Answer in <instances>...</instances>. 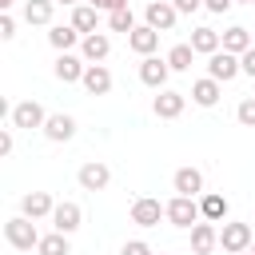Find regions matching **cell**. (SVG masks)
Listing matches in <instances>:
<instances>
[{"mask_svg": "<svg viewBox=\"0 0 255 255\" xmlns=\"http://www.w3.org/2000/svg\"><path fill=\"white\" fill-rule=\"evenodd\" d=\"M52 72H56V80H60V84H76V80H84L88 64H84L80 56H72V52H60V56H56V68H52Z\"/></svg>", "mask_w": 255, "mask_h": 255, "instance_id": "cell-13", "label": "cell"}, {"mask_svg": "<svg viewBox=\"0 0 255 255\" xmlns=\"http://www.w3.org/2000/svg\"><path fill=\"white\" fill-rule=\"evenodd\" d=\"M191 100H195L199 108H215V104H219V80H211V76L195 80V84H191Z\"/></svg>", "mask_w": 255, "mask_h": 255, "instance_id": "cell-23", "label": "cell"}, {"mask_svg": "<svg viewBox=\"0 0 255 255\" xmlns=\"http://www.w3.org/2000/svg\"><path fill=\"white\" fill-rule=\"evenodd\" d=\"M52 8H56L52 0H28L24 4V20L28 24H48L52 20Z\"/></svg>", "mask_w": 255, "mask_h": 255, "instance_id": "cell-27", "label": "cell"}, {"mask_svg": "<svg viewBox=\"0 0 255 255\" xmlns=\"http://www.w3.org/2000/svg\"><path fill=\"white\" fill-rule=\"evenodd\" d=\"M120 255H155V251H151L143 239H131V243H124V251H120Z\"/></svg>", "mask_w": 255, "mask_h": 255, "instance_id": "cell-31", "label": "cell"}, {"mask_svg": "<svg viewBox=\"0 0 255 255\" xmlns=\"http://www.w3.org/2000/svg\"><path fill=\"white\" fill-rule=\"evenodd\" d=\"M68 251H72V243H68V235H60V231L44 235L40 247H36V255H68Z\"/></svg>", "mask_w": 255, "mask_h": 255, "instance_id": "cell-28", "label": "cell"}, {"mask_svg": "<svg viewBox=\"0 0 255 255\" xmlns=\"http://www.w3.org/2000/svg\"><path fill=\"white\" fill-rule=\"evenodd\" d=\"M239 64H243V76H251V80H255V48H251V52H243V56H239Z\"/></svg>", "mask_w": 255, "mask_h": 255, "instance_id": "cell-35", "label": "cell"}, {"mask_svg": "<svg viewBox=\"0 0 255 255\" xmlns=\"http://www.w3.org/2000/svg\"><path fill=\"white\" fill-rule=\"evenodd\" d=\"M96 20H100V8H92V4L72 8V28H76L80 36H92V32H96Z\"/></svg>", "mask_w": 255, "mask_h": 255, "instance_id": "cell-24", "label": "cell"}, {"mask_svg": "<svg viewBox=\"0 0 255 255\" xmlns=\"http://www.w3.org/2000/svg\"><path fill=\"white\" fill-rule=\"evenodd\" d=\"M159 36H163V32H155V28H147V24H135V32L128 36V48H131L135 56H155Z\"/></svg>", "mask_w": 255, "mask_h": 255, "instance_id": "cell-11", "label": "cell"}, {"mask_svg": "<svg viewBox=\"0 0 255 255\" xmlns=\"http://www.w3.org/2000/svg\"><path fill=\"white\" fill-rule=\"evenodd\" d=\"M175 4L171 0H151L147 8H143V20H147V28H155V32H171L175 28Z\"/></svg>", "mask_w": 255, "mask_h": 255, "instance_id": "cell-7", "label": "cell"}, {"mask_svg": "<svg viewBox=\"0 0 255 255\" xmlns=\"http://www.w3.org/2000/svg\"><path fill=\"white\" fill-rule=\"evenodd\" d=\"M171 4H175V12H183V16H191V12L203 8V0H171Z\"/></svg>", "mask_w": 255, "mask_h": 255, "instance_id": "cell-33", "label": "cell"}, {"mask_svg": "<svg viewBox=\"0 0 255 255\" xmlns=\"http://www.w3.org/2000/svg\"><path fill=\"white\" fill-rule=\"evenodd\" d=\"M231 4H235V0H203V8H207V12H215V16L231 12Z\"/></svg>", "mask_w": 255, "mask_h": 255, "instance_id": "cell-32", "label": "cell"}, {"mask_svg": "<svg viewBox=\"0 0 255 255\" xmlns=\"http://www.w3.org/2000/svg\"><path fill=\"white\" fill-rule=\"evenodd\" d=\"M167 76H171V68H167V60H159V56H143V60H139V80H143L147 88H155V92H163V84H167Z\"/></svg>", "mask_w": 255, "mask_h": 255, "instance_id": "cell-8", "label": "cell"}, {"mask_svg": "<svg viewBox=\"0 0 255 255\" xmlns=\"http://www.w3.org/2000/svg\"><path fill=\"white\" fill-rule=\"evenodd\" d=\"M183 104H187V96H183V92L163 88V92L151 100V112H155L159 120H175V116H183Z\"/></svg>", "mask_w": 255, "mask_h": 255, "instance_id": "cell-10", "label": "cell"}, {"mask_svg": "<svg viewBox=\"0 0 255 255\" xmlns=\"http://www.w3.org/2000/svg\"><path fill=\"white\" fill-rule=\"evenodd\" d=\"M199 215H203L207 223H223V219H227V199H223L219 191L199 195Z\"/></svg>", "mask_w": 255, "mask_h": 255, "instance_id": "cell-22", "label": "cell"}, {"mask_svg": "<svg viewBox=\"0 0 255 255\" xmlns=\"http://www.w3.org/2000/svg\"><path fill=\"white\" fill-rule=\"evenodd\" d=\"M191 48H195V56H215V52L223 48V32H215V28H195V32H191Z\"/></svg>", "mask_w": 255, "mask_h": 255, "instance_id": "cell-19", "label": "cell"}, {"mask_svg": "<svg viewBox=\"0 0 255 255\" xmlns=\"http://www.w3.org/2000/svg\"><path fill=\"white\" fill-rule=\"evenodd\" d=\"M203 215H199V199H191V195H175V199H167V223L171 227H195Z\"/></svg>", "mask_w": 255, "mask_h": 255, "instance_id": "cell-3", "label": "cell"}, {"mask_svg": "<svg viewBox=\"0 0 255 255\" xmlns=\"http://www.w3.org/2000/svg\"><path fill=\"white\" fill-rule=\"evenodd\" d=\"M247 255H251V251H247Z\"/></svg>", "mask_w": 255, "mask_h": 255, "instance_id": "cell-43", "label": "cell"}, {"mask_svg": "<svg viewBox=\"0 0 255 255\" xmlns=\"http://www.w3.org/2000/svg\"><path fill=\"white\" fill-rule=\"evenodd\" d=\"M4 239L16 247V251H32V247H40V231H36V219H28V215H12L8 223H4Z\"/></svg>", "mask_w": 255, "mask_h": 255, "instance_id": "cell-1", "label": "cell"}, {"mask_svg": "<svg viewBox=\"0 0 255 255\" xmlns=\"http://www.w3.org/2000/svg\"><path fill=\"white\" fill-rule=\"evenodd\" d=\"M52 4H72V8H80V0H52Z\"/></svg>", "mask_w": 255, "mask_h": 255, "instance_id": "cell-40", "label": "cell"}, {"mask_svg": "<svg viewBox=\"0 0 255 255\" xmlns=\"http://www.w3.org/2000/svg\"><path fill=\"white\" fill-rule=\"evenodd\" d=\"M108 28H112V32H124V36H131V32H135V16H131V8L108 12Z\"/></svg>", "mask_w": 255, "mask_h": 255, "instance_id": "cell-29", "label": "cell"}, {"mask_svg": "<svg viewBox=\"0 0 255 255\" xmlns=\"http://www.w3.org/2000/svg\"><path fill=\"white\" fill-rule=\"evenodd\" d=\"M235 4H255V0H235Z\"/></svg>", "mask_w": 255, "mask_h": 255, "instance_id": "cell-41", "label": "cell"}, {"mask_svg": "<svg viewBox=\"0 0 255 255\" xmlns=\"http://www.w3.org/2000/svg\"><path fill=\"white\" fill-rule=\"evenodd\" d=\"M92 8H100V12H112V0H88Z\"/></svg>", "mask_w": 255, "mask_h": 255, "instance_id": "cell-37", "label": "cell"}, {"mask_svg": "<svg viewBox=\"0 0 255 255\" xmlns=\"http://www.w3.org/2000/svg\"><path fill=\"white\" fill-rule=\"evenodd\" d=\"M251 243H255L251 223H223V231H219V247H223L227 255H247Z\"/></svg>", "mask_w": 255, "mask_h": 255, "instance_id": "cell-2", "label": "cell"}, {"mask_svg": "<svg viewBox=\"0 0 255 255\" xmlns=\"http://www.w3.org/2000/svg\"><path fill=\"white\" fill-rule=\"evenodd\" d=\"M80 223H84V211H80V203H72V199L56 203V211H52V227H56L60 235H72Z\"/></svg>", "mask_w": 255, "mask_h": 255, "instance_id": "cell-9", "label": "cell"}, {"mask_svg": "<svg viewBox=\"0 0 255 255\" xmlns=\"http://www.w3.org/2000/svg\"><path fill=\"white\" fill-rule=\"evenodd\" d=\"M251 255H255V243H251Z\"/></svg>", "mask_w": 255, "mask_h": 255, "instance_id": "cell-42", "label": "cell"}, {"mask_svg": "<svg viewBox=\"0 0 255 255\" xmlns=\"http://www.w3.org/2000/svg\"><path fill=\"white\" fill-rule=\"evenodd\" d=\"M80 84L88 88V96H108V92H112V72H108L104 64H88V72H84Z\"/></svg>", "mask_w": 255, "mask_h": 255, "instance_id": "cell-18", "label": "cell"}, {"mask_svg": "<svg viewBox=\"0 0 255 255\" xmlns=\"http://www.w3.org/2000/svg\"><path fill=\"white\" fill-rule=\"evenodd\" d=\"M171 183H175V195H191V199H195V195L203 191V171H199V167H179Z\"/></svg>", "mask_w": 255, "mask_h": 255, "instance_id": "cell-20", "label": "cell"}, {"mask_svg": "<svg viewBox=\"0 0 255 255\" xmlns=\"http://www.w3.org/2000/svg\"><path fill=\"white\" fill-rule=\"evenodd\" d=\"M108 52H112V40H108L104 32H92V36L80 40V56H84V64H104Z\"/></svg>", "mask_w": 255, "mask_h": 255, "instance_id": "cell-12", "label": "cell"}, {"mask_svg": "<svg viewBox=\"0 0 255 255\" xmlns=\"http://www.w3.org/2000/svg\"><path fill=\"white\" fill-rule=\"evenodd\" d=\"M159 219H167V203H159V199H151V195H139V199L131 203V223H135V227H155Z\"/></svg>", "mask_w": 255, "mask_h": 255, "instance_id": "cell-4", "label": "cell"}, {"mask_svg": "<svg viewBox=\"0 0 255 255\" xmlns=\"http://www.w3.org/2000/svg\"><path fill=\"white\" fill-rule=\"evenodd\" d=\"M243 72V64H239V56H231V52H215V56H207V76L211 80H219V84H231L235 76Z\"/></svg>", "mask_w": 255, "mask_h": 255, "instance_id": "cell-5", "label": "cell"}, {"mask_svg": "<svg viewBox=\"0 0 255 255\" xmlns=\"http://www.w3.org/2000/svg\"><path fill=\"white\" fill-rule=\"evenodd\" d=\"M80 187L84 191H104L108 187V179H112V171H108V163H100V159H92V163H84L80 167Z\"/></svg>", "mask_w": 255, "mask_h": 255, "instance_id": "cell-15", "label": "cell"}, {"mask_svg": "<svg viewBox=\"0 0 255 255\" xmlns=\"http://www.w3.org/2000/svg\"><path fill=\"white\" fill-rule=\"evenodd\" d=\"M163 60H167V68H171V72H187V68L195 64V48H191V44H175Z\"/></svg>", "mask_w": 255, "mask_h": 255, "instance_id": "cell-26", "label": "cell"}, {"mask_svg": "<svg viewBox=\"0 0 255 255\" xmlns=\"http://www.w3.org/2000/svg\"><path fill=\"white\" fill-rule=\"evenodd\" d=\"M52 211H56V203H52L48 191H28L20 199V215H28V219H48Z\"/></svg>", "mask_w": 255, "mask_h": 255, "instance_id": "cell-16", "label": "cell"}, {"mask_svg": "<svg viewBox=\"0 0 255 255\" xmlns=\"http://www.w3.org/2000/svg\"><path fill=\"white\" fill-rule=\"evenodd\" d=\"M0 36H4V40H12V36H16V20H12L8 12L0 16Z\"/></svg>", "mask_w": 255, "mask_h": 255, "instance_id": "cell-34", "label": "cell"}, {"mask_svg": "<svg viewBox=\"0 0 255 255\" xmlns=\"http://www.w3.org/2000/svg\"><path fill=\"white\" fill-rule=\"evenodd\" d=\"M0 155H12V131H0Z\"/></svg>", "mask_w": 255, "mask_h": 255, "instance_id": "cell-36", "label": "cell"}, {"mask_svg": "<svg viewBox=\"0 0 255 255\" xmlns=\"http://www.w3.org/2000/svg\"><path fill=\"white\" fill-rule=\"evenodd\" d=\"M76 40H80V32H76L72 24H56V28L48 32V44H52L56 52H72V48H76Z\"/></svg>", "mask_w": 255, "mask_h": 255, "instance_id": "cell-25", "label": "cell"}, {"mask_svg": "<svg viewBox=\"0 0 255 255\" xmlns=\"http://www.w3.org/2000/svg\"><path fill=\"white\" fill-rule=\"evenodd\" d=\"M44 124H48V112H44L36 100H20V104L12 108V128H24V131L40 128V131H44Z\"/></svg>", "mask_w": 255, "mask_h": 255, "instance_id": "cell-6", "label": "cell"}, {"mask_svg": "<svg viewBox=\"0 0 255 255\" xmlns=\"http://www.w3.org/2000/svg\"><path fill=\"white\" fill-rule=\"evenodd\" d=\"M235 116H239V124H243V128H255V96H247V100H239V108H235Z\"/></svg>", "mask_w": 255, "mask_h": 255, "instance_id": "cell-30", "label": "cell"}, {"mask_svg": "<svg viewBox=\"0 0 255 255\" xmlns=\"http://www.w3.org/2000/svg\"><path fill=\"white\" fill-rule=\"evenodd\" d=\"M215 247H219V231H215V223L199 219V223L191 227V251H195V255H211Z\"/></svg>", "mask_w": 255, "mask_h": 255, "instance_id": "cell-17", "label": "cell"}, {"mask_svg": "<svg viewBox=\"0 0 255 255\" xmlns=\"http://www.w3.org/2000/svg\"><path fill=\"white\" fill-rule=\"evenodd\" d=\"M44 135H48L52 143H68V139L76 135V120H72L68 112H52L48 124H44Z\"/></svg>", "mask_w": 255, "mask_h": 255, "instance_id": "cell-14", "label": "cell"}, {"mask_svg": "<svg viewBox=\"0 0 255 255\" xmlns=\"http://www.w3.org/2000/svg\"><path fill=\"white\" fill-rule=\"evenodd\" d=\"M12 4H16V0H0V12H8V8H12Z\"/></svg>", "mask_w": 255, "mask_h": 255, "instance_id": "cell-39", "label": "cell"}, {"mask_svg": "<svg viewBox=\"0 0 255 255\" xmlns=\"http://www.w3.org/2000/svg\"><path fill=\"white\" fill-rule=\"evenodd\" d=\"M120 8H128V0H112V12H120Z\"/></svg>", "mask_w": 255, "mask_h": 255, "instance_id": "cell-38", "label": "cell"}, {"mask_svg": "<svg viewBox=\"0 0 255 255\" xmlns=\"http://www.w3.org/2000/svg\"><path fill=\"white\" fill-rule=\"evenodd\" d=\"M255 44H251V32L243 28V24H231L227 32H223V52H231V56H243V52H251Z\"/></svg>", "mask_w": 255, "mask_h": 255, "instance_id": "cell-21", "label": "cell"}]
</instances>
